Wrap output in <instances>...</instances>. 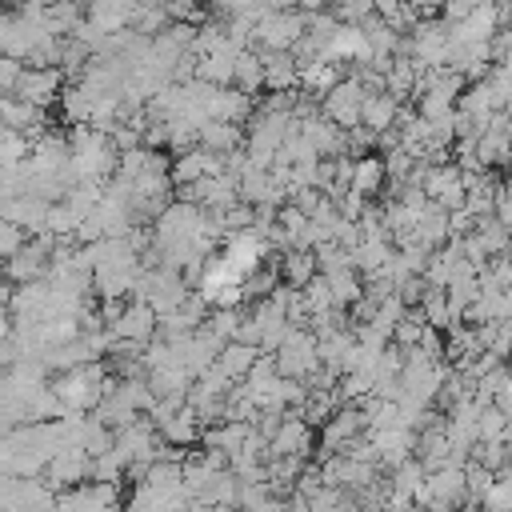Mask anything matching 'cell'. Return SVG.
<instances>
[{
  "label": "cell",
  "instance_id": "4fadbf2b",
  "mask_svg": "<svg viewBox=\"0 0 512 512\" xmlns=\"http://www.w3.org/2000/svg\"><path fill=\"white\" fill-rule=\"evenodd\" d=\"M276 452H296V456H312V424L292 408V412H284V420H280V428L272 432V440H268V456H276Z\"/></svg>",
  "mask_w": 512,
  "mask_h": 512
},
{
  "label": "cell",
  "instance_id": "ac0fdd59",
  "mask_svg": "<svg viewBox=\"0 0 512 512\" xmlns=\"http://www.w3.org/2000/svg\"><path fill=\"white\" fill-rule=\"evenodd\" d=\"M196 144L204 152H220L224 156V152L244 144V124H236V120H204L200 132H196Z\"/></svg>",
  "mask_w": 512,
  "mask_h": 512
},
{
  "label": "cell",
  "instance_id": "83f0119b",
  "mask_svg": "<svg viewBox=\"0 0 512 512\" xmlns=\"http://www.w3.org/2000/svg\"><path fill=\"white\" fill-rule=\"evenodd\" d=\"M300 296H304L308 320H312V316H324V312H332V308H336V300H332V288H328L324 272H316V276H312V280L300 288Z\"/></svg>",
  "mask_w": 512,
  "mask_h": 512
},
{
  "label": "cell",
  "instance_id": "d6a6232c",
  "mask_svg": "<svg viewBox=\"0 0 512 512\" xmlns=\"http://www.w3.org/2000/svg\"><path fill=\"white\" fill-rule=\"evenodd\" d=\"M4 36H8V16L0 12V52H4Z\"/></svg>",
  "mask_w": 512,
  "mask_h": 512
},
{
  "label": "cell",
  "instance_id": "7402d4cb",
  "mask_svg": "<svg viewBox=\"0 0 512 512\" xmlns=\"http://www.w3.org/2000/svg\"><path fill=\"white\" fill-rule=\"evenodd\" d=\"M328 288H332V300L336 308H352L360 296H364V276L356 272V264H340V268H328L324 272Z\"/></svg>",
  "mask_w": 512,
  "mask_h": 512
},
{
  "label": "cell",
  "instance_id": "277c9868",
  "mask_svg": "<svg viewBox=\"0 0 512 512\" xmlns=\"http://www.w3.org/2000/svg\"><path fill=\"white\" fill-rule=\"evenodd\" d=\"M308 28V12L300 8H264L252 28L256 48H292Z\"/></svg>",
  "mask_w": 512,
  "mask_h": 512
},
{
  "label": "cell",
  "instance_id": "d6986e66",
  "mask_svg": "<svg viewBox=\"0 0 512 512\" xmlns=\"http://www.w3.org/2000/svg\"><path fill=\"white\" fill-rule=\"evenodd\" d=\"M84 16H88L96 28H104V32H120V28L132 24L136 0H88V4H84Z\"/></svg>",
  "mask_w": 512,
  "mask_h": 512
},
{
  "label": "cell",
  "instance_id": "6da1fadb",
  "mask_svg": "<svg viewBox=\"0 0 512 512\" xmlns=\"http://www.w3.org/2000/svg\"><path fill=\"white\" fill-rule=\"evenodd\" d=\"M68 144H72V172H76V180H108L116 172L120 148L112 144V132L96 128V124H72Z\"/></svg>",
  "mask_w": 512,
  "mask_h": 512
},
{
  "label": "cell",
  "instance_id": "ba28073f",
  "mask_svg": "<svg viewBox=\"0 0 512 512\" xmlns=\"http://www.w3.org/2000/svg\"><path fill=\"white\" fill-rule=\"evenodd\" d=\"M108 332H112L116 340H128V344H140V348H144V344L156 336V312H152L140 296H136L132 304L124 300L120 312L108 320Z\"/></svg>",
  "mask_w": 512,
  "mask_h": 512
},
{
  "label": "cell",
  "instance_id": "e0dca14e",
  "mask_svg": "<svg viewBox=\"0 0 512 512\" xmlns=\"http://www.w3.org/2000/svg\"><path fill=\"white\" fill-rule=\"evenodd\" d=\"M396 112H400V100L388 92V88H376V92H364V104H360V124L372 128V132H384L396 124Z\"/></svg>",
  "mask_w": 512,
  "mask_h": 512
},
{
  "label": "cell",
  "instance_id": "9a60e30c",
  "mask_svg": "<svg viewBox=\"0 0 512 512\" xmlns=\"http://www.w3.org/2000/svg\"><path fill=\"white\" fill-rule=\"evenodd\" d=\"M252 108H256L252 96L240 92L236 84H224V88L208 92V120H236V124H244L252 116Z\"/></svg>",
  "mask_w": 512,
  "mask_h": 512
},
{
  "label": "cell",
  "instance_id": "7a4b0ae2",
  "mask_svg": "<svg viewBox=\"0 0 512 512\" xmlns=\"http://www.w3.org/2000/svg\"><path fill=\"white\" fill-rule=\"evenodd\" d=\"M272 360H276V372H280V376L308 380V376L320 368V356H316V332H312L308 324H292V328L284 332V340L276 344Z\"/></svg>",
  "mask_w": 512,
  "mask_h": 512
},
{
  "label": "cell",
  "instance_id": "8992f818",
  "mask_svg": "<svg viewBox=\"0 0 512 512\" xmlns=\"http://www.w3.org/2000/svg\"><path fill=\"white\" fill-rule=\"evenodd\" d=\"M364 84L356 80V76H340L324 96H320V112L332 120V124H340V128H352V124H360V104H364Z\"/></svg>",
  "mask_w": 512,
  "mask_h": 512
},
{
  "label": "cell",
  "instance_id": "1f68e13d",
  "mask_svg": "<svg viewBox=\"0 0 512 512\" xmlns=\"http://www.w3.org/2000/svg\"><path fill=\"white\" fill-rule=\"evenodd\" d=\"M400 4H404V0H372V8H376V16H384V20H388L392 12H400Z\"/></svg>",
  "mask_w": 512,
  "mask_h": 512
},
{
  "label": "cell",
  "instance_id": "5b68a950",
  "mask_svg": "<svg viewBox=\"0 0 512 512\" xmlns=\"http://www.w3.org/2000/svg\"><path fill=\"white\" fill-rule=\"evenodd\" d=\"M420 504L432 508H452V504H468V488H464V464H440L432 472H424V488L416 496Z\"/></svg>",
  "mask_w": 512,
  "mask_h": 512
},
{
  "label": "cell",
  "instance_id": "44dd1931",
  "mask_svg": "<svg viewBox=\"0 0 512 512\" xmlns=\"http://www.w3.org/2000/svg\"><path fill=\"white\" fill-rule=\"evenodd\" d=\"M340 76H344V72H340V64H336V60H328V56L304 60V64H300V92H308V96H324Z\"/></svg>",
  "mask_w": 512,
  "mask_h": 512
},
{
  "label": "cell",
  "instance_id": "52a82bcc",
  "mask_svg": "<svg viewBox=\"0 0 512 512\" xmlns=\"http://www.w3.org/2000/svg\"><path fill=\"white\" fill-rule=\"evenodd\" d=\"M60 88H64V72L56 64H24L20 68V80H16V96L20 100H32L40 108H52L60 100Z\"/></svg>",
  "mask_w": 512,
  "mask_h": 512
},
{
  "label": "cell",
  "instance_id": "5bb4252c",
  "mask_svg": "<svg viewBox=\"0 0 512 512\" xmlns=\"http://www.w3.org/2000/svg\"><path fill=\"white\" fill-rule=\"evenodd\" d=\"M260 52V64H264V88L276 92V88H300V64L288 48H256Z\"/></svg>",
  "mask_w": 512,
  "mask_h": 512
},
{
  "label": "cell",
  "instance_id": "7c38bea8",
  "mask_svg": "<svg viewBox=\"0 0 512 512\" xmlns=\"http://www.w3.org/2000/svg\"><path fill=\"white\" fill-rule=\"evenodd\" d=\"M60 508H116L120 504V480H80L72 484V492L56 496Z\"/></svg>",
  "mask_w": 512,
  "mask_h": 512
},
{
  "label": "cell",
  "instance_id": "4316f807",
  "mask_svg": "<svg viewBox=\"0 0 512 512\" xmlns=\"http://www.w3.org/2000/svg\"><path fill=\"white\" fill-rule=\"evenodd\" d=\"M168 176H172V184H192V180H200V176H204V148L196 144V148L176 152V156L168 160Z\"/></svg>",
  "mask_w": 512,
  "mask_h": 512
},
{
  "label": "cell",
  "instance_id": "2e32d148",
  "mask_svg": "<svg viewBox=\"0 0 512 512\" xmlns=\"http://www.w3.org/2000/svg\"><path fill=\"white\" fill-rule=\"evenodd\" d=\"M300 136L320 152V156H340L344 152V128L332 124L324 112H312L300 120Z\"/></svg>",
  "mask_w": 512,
  "mask_h": 512
},
{
  "label": "cell",
  "instance_id": "603a6c76",
  "mask_svg": "<svg viewBox=\"0 0 512 512\" xmlns=\"http://www.w3.org/2000/svg\"><path fill=\"white\" fill-rule=\"evenodd\" d=\"M280 280L284 284H292V288H304L320 268H316V256H312V248H284L280 252Z\"/></svg>",
  "mask_w": 512,
  "mask_h": 512
},
{
  "label": "cell",
  "instance_id": "9c48e42d",
  "mask_svg": "<svg viewBox=\"0 0 512 512\" xmlns=\"http://www.w3.org/2000/svg\"><path fill=\"white\" fill-rule=\"evenodd\" d=\"M500 24H504L500 4H480V8H472V12H464L460 20L448 24V44H480V40H492Z\"/></svg>",
  "mask_w": 512,
  "mask_h": 512
},
{
  "label": "cell",
  "instance_id": "ffe728a7",
  "mask_svg": "<svg viewBox=\"0 0 512 512\" xmlns=\"http://www.w3.org/2000/svg\"><path fill=\"white\" fill-rule=\"evenodd\" d=\"M384 184H388V176H384V156H372V152H364V156H352V188L368 200V196H384Z\"/></svg>",
  "mask_w": 512,
  "mask_h": 512
},
{
  "label": "cell",
  "instance_id": "484cf974",
  "mask_svg": "<svg viewBox=\"0 0 512 512\" xmlns=\"http://www.w3.org/2000/svg\"><path fill=\"white\" fill-rule=\"evenodd\" d=\"M416 308H420V312H424V320H428L432 328H440V332L456 324V316H452V308H448V296H444V288H440V284H428Z\"/></svg>",
  "mask_w": 512,
  "mask_h": 512
},
{
  "label": "cell",
  "instance_id": "8fae6325",
  "mask_svg": "<svg viewBox=\"0 0 512 512\" xmlns=\"http://www.w3.org/2000/svg\"><path fill=\"white\" fill-rule=\"evenodd\" d=\"M0 124L12 128V132H20V136H28V140H36L48 128V116H44L40 104L20 100L16 92H0Z\"/></svg>",
  "mask_w": 512,
  "mask_h": 512
},
{
  "label": "cell",
  "instance_id": "4dcf8cb0",
  "mask_svg": "<svg viewBox=\"0 0 512 512\" xmlns=\"http://www.w3.org/2000/svg\"><path fill=\"white\" fill-rule=\"evenodd\" d=\"M24 240H28V232L20 224H12L8 216H0V260H8Z\"/></svg>",
  "mask_w": 512,
  "mask_h": 512
},
{
  "label": "cell",
  "instance_id": "30bf717a",
  "mask_svg": "<svg viewBox=\"0 0 512 512\" xmlns=\"http://www.w3.org/2000/svg\"><path fill=\"white\" fill-rule=\"evenodd\" d=\"M88 464H92V456H88L80 444H60V448L48 456V464H44V480H48L52 488H72V484L88 480Z\"/></svg>",
  "mask_w": 512,
  "mask_h": 512
},
{
  "label": "cell",
  "instance_id": "d4e9b609",
  "mask_svg": "<svg viewBox=\"0 0 512 512\" xmlns=\"http://www.w3.org/2000/svg\"><path fill=\"white\" fill-rule=\"evenodd\" d=\"M260 356L256 344H244V340H224V348L216 352V364L232 376V380H244V372L252 368V360Z\"/></svg>",
  "mask_w": 512,
  "mask_h": 512
},
{
  "label": "cell",
  "instance_id": "3957f363",
  "mask_svg": "<svg viewBox=\"0 0 512 512\" xmlns=\"http://www.w3.org/2000/svg\"><path fill=\"white\" fill-rule=\"evenodd\" d=\"M104 384H108V372H104L96 360H84V364L64 368L52 388H56V396H60L68 408L88 412V408H96V400L104 396Z\"/></svg>",
  "mask_w": 512,
  "mask_h": 512
},
{
  "label": "cell",
  "instance_id": "cb8c5ba5",
  "mask_svg": "<svg viewBox=\"0 0 512 512\" xmlns=\"http://www.w3.org/2000/svg\"><path fill=\"white\" fill-rule=\"evenodd\" d=\"M232 84L248 96H256L264 88V64H260V52L256 48H240L236 52V64H232Z\"/></svg>",
  "mask_w": 512,
  "mask_h": 512
},
{
  "label": "cell",
  "instance_id": "e575fe53",
  "mask_svg": "<svg viewBox=\"0 0 512 512\" xmlns=\"http://www.w3.org/2000/svg\"><path fill=\"white\" fill-rule=\"evenodd\" d=\"M504 4H508V0H504Z\"/></svg>",
  "mask_w": 512,
  "mask_h": 512
},
{
  "label": "cell",
  "instance_id": "f1b7e54d",
  "mask_svg": "<svg viewBox=\"0 0 512 512\" xmlns=\"http://www.w3.org/2000/svg\"><path fill=\"white\" fill-rule=\"evenodd\" d=\"M492 480H496V472H492V468H484L480 460H468V464H464V488H468V504H480V496L492 488Z\"/></svg>",
  "mask_w": 512,
  "mask_h": 512
},
{
  "label": "cell",
  "instance_id": "836d02e7",
  "mask_svg": "<svg viewBox=\"0 0 512 512\" xmlns=\"http://www.w3.org/2000/svg\"><path fill=\"white\" fill-rule=\"evenodd\" d=\"M12 4H16V8H20V4H44V0H12Z\"/></svg>",
  "mask_w": 512,
  "mask_h": 512
},
{
  "label": "cell",
  "instance_id": "f546056e",
  "mask_svg": "<svg viewBox=\"0 0 512 512\" xmlns=\"http://www.w3.org/2000/svg\"><path fill=\"white\" fill-rule=\"evenodd\" d=\"M164 12L168 20H184V24H204L208 8L200 0H164Z\"/></svg>",
  "mask_w": 512,
  "mask_h": 512
}]
</instances>
